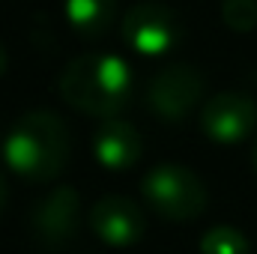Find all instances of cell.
<instances>
[{
    "instance_id": "12",
    "label": "cell",
    "mask_w": 257,
    "mask_h": 254,
    "mask_svg": "<svg viewBox=\"0 0 257 254\" xmlns=\"http://www.w3.org/2000/svg\"><path fill=\"white\" fill-rule=\"evenodd\" d=\"M221 21L236 30L248 33L257 27V0H221Z\"/></svg>"
},
{
    "instance_id": "9",
    "label": "cell",
    "mask_w": 257,
    "mask_h": 254,
    "mask_svg": "<svg viewBox=\"0 0 257 254\" xmlns=\"http://www.w3.org/2000/svg\"><path fill=\"white\" fill-rule=\"evenodd\" d=\"M141 135L138 129L126 123V120H105L96 138H93V153L99 159L102 168L108 171H126L141 159Z\"/></svg>"
},
{
    "instance_id": "15",
    "label": "cell",
    "mask_w": 257,
    "mask_h": 254,
    "mask_svg": "<svg viewBox=\"0 0 257 254\" xmlns=\"http://www.w3.org/2000/svg\"><path fill=\"white\" fill-rule=\"evenodd\" d=\"M254 168H257V144H254Z\"/></svg>"
},
{
    "instance_id": "3",
    "label": "cell",
    "mask_w": 257,
    "mask_h": 254,
    "mask_svg": "<svg viewBox=\"0 0 257 254\" xmlns=\"http://www.w3.org/2000/svg\"><path fill=\"white\" fill-rule=\"evenodd\" d=\"M144 200L165 221H192L206 209L203 180L183 165H156L141 180Z\"/></svg>"
},
{
    "instance_id": "13",
    "label": "cell",
    "mask_w": 257,
    "mask_h": 254,
    "mask_svg": "<svg viewBox=\"0 0 257 254\" xmlns=\"http://www.w3.org/2000/svg\"><path fill=\"white\" fill-rule=\"evenodd\" d=\"M6 206V180H3V171H0V212Z\"/></svg>"
},
{
    "instance_id": "1",
    "label": "cell",
    "mask_w": 257,
    "mask_h": 254,
    "mask_svg": "<svg viewBox=\"0 0 257 254\" xmlns=\"http://www.w3.org/2000/svg\"><path fill=\"white\" fill-rule=\"evenodd\" d=\"M69 150L72 141L66 123L45 108L21 114L3 141L6 165L27 183H51L60 177L69 162Z\"/></svg>"
},
{
    "instance_id": "7",
    "label": "cell",
    "mask_w": 257,
    "mask_h": 254,
    "mask_svg": "<svg viewBox=\"0 0 257 254\" xmlns=\"http://www.w3.org/2000/svg\"><path fill=\"white\" fill-rule=\"evenodd\" d=\"M257 123V105L245 93H218L200 108V129L215 144H239Z\"/></svg>"
},
{
    "instance_id": "5",
    "label": "cell",
    "mask_w": 257,
    "mask_h": 254,
    "mask_svg": "<svg viewBox=\"0 0 257 254\" xmlns=\"http://www.w3.org/2000/svg\"><path fill=\"white\" fill-rule=\"evenodd\" d=\"M81 230V197L72 186L45 191L30 209V233L42 251H63Z\"/></svg>"
},
{
    "instance_id": "11",
    "label": "cell",
    "mask_w": 257,
    "mask_h": 254,
    "mask_svg": "<svg viewBox=\"0 0 257 254\" xmlns=\"http://www.w3.org/2000/svg\"><path fill=\"white\" fill-rule=\"evenodd\" d=\"M200 254H251L248 236L230 224H215L203 233Z\"/></svg>"
},
{
    "instance_id": "6",
    "label": "cell",
    "mask_w": 257,
    "mask_h": 254,
    "mask_svg": "<svg viewBox=\"0 0 257 254\" xmlns=\"http://www.w3.org/2000/svg\"><path fill=\"white\" fill-rule=\"evenodd\" d=\"M123 39L138 54H165L180 42V18L165 3H138L123 18Z\"/></svg>"
},
{
    "instance_id": "10",
    "label": "cell",
    "mask_w": 257,
    "mask_h": 254,
    "mask_svg": "<svg viewBox=\"0 0 257 254\" xmlns=\"http://www.w3.org/2000/svg\"><path fill=\"white\" fill-rule=\"evenodd\" d=\"M117 15V0H66V18L84 39L102 36Z\"/></svg>"
},
{
    "instance_id": "4",
    "label": "cell",
    "mask_w": 257,
    "mask_h": 254,
    "mask_svg": "<svg viewBox=\"0 0 257 254\" xmlns=\"http://www.w3.org/2000/svg\"><path fill=\"white\" fill-rule=\"evenodd\" d=\"M203 90H206V78L197 66L168 63L150 78L147 105L156 117H162L168 123H177V120H186L200 105Z\"/></svg>"
},
{
    "instance_id": "2",
    "label": "cell",
    "mask_w": 257,
    "mask_h": 254,
    "mask_svg": "<svg viewBox=\"0 0 257 254\" xmlns=\"http://www.w3.org/2000/svg\"><path fill=\"white\" fill-rule=\"evenodd\" d=\"M57 90L75 111L114 120L132 96V72L114 54H81L66 63Z\"/></svg>"
},
{
    "instance_id": "14",
    "label": "cell",
    "mask_w": 257,
    "mask_h": 254,
    "mask_svg": "<svg viewBox=\"0 0 257 254\" xmlns=\"http://www.w3.org/2000/svg\"><path fill=\"white\" fill-rule=\"evenodd\" d=\"M6 66H9V57H6V48H3V42H0V75L6 72Z\"/></svg>"
},
{
    "instance_id": "8",
    "label": "cell",
    "mask_w": 257,
    "mask_h": 254,
    "mask_svg": "<svg viewBox=\"0 0 257 254\" xmlns=\"http://www.w3.org/2000/svg\"><path fill=\"white\" fill-rule=\"evenodd\" d=\"M90 227L105 245L128 248V245L141 242V236L147 230V218L135 200H128L123 194H108V197H99L93 203Z\"/></svg>"
}]
</instances>
